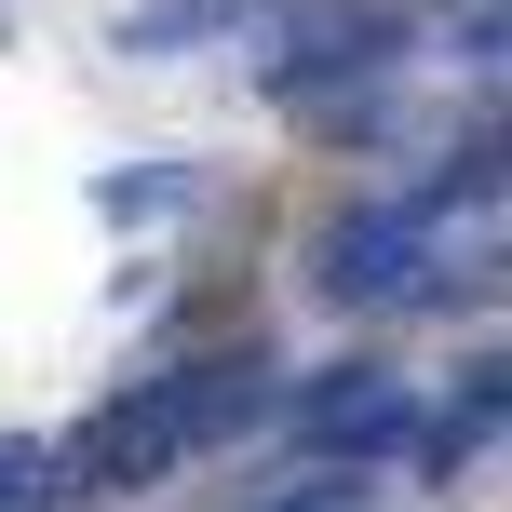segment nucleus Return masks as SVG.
<instances>
[{
	"label": "nucleus",
	"instance_id": "1",
	"mask_svg": "<svg viewBox=\"0 0 512 512\" xmlns=\"http://www.w3.org/2000/svg\"><path fill=\"white\" fill-rule=\"evenodd\" d=\"M270 405H283V351L270 337H230V351L149 364L135 391H108V405L54 445V472H68V499H149V486H176L189 459L270 432Z\"/></svg>",
	"mask_w": 512,
	"mask_h": 512
},
{
	"label": "nucleus",
	"instance_id": "2",
	"mask_svg": "<svg viewBox=\"0 0 512 512\" xmlns=\"http://www.w3.org/2000/svg\"><path fill=\"white\" fill-rule=\"evenodd\" d=\"M405 54H418L405 0H297V14L270 27V54H256V95H270L283 122H310L324 149H378Z\"/></svg>",
	"mask_w": 512,
	"mask_h": 512
},
{
	"label": "nucleus",
	"instance_id": "3",
	"mask_svg": "<svg viewBox=\"0 0 512 512\" xmlns=\"http://www.w3.org/2000/svg\"><path fill=\"white\" fill-rule=\"evenodd\" d=\"M283 432H297V472H378V459H405V432H418V391L391 378V364H324L310 391H283Z\"/></svg>",
	"mask_w": 512,
	"mask_h": 512
},
{
	"label": "nucleus",
	"instance_id": "4",
	"mask_svg": "<svg viewBox=\"0 0 512 512\" xmlns=\"http://www.w3.org/2000/svg\"><path fill=\"white\" fill-rule=\"evenodd\" d=\"M432 243H445V216L418 203V189H405V203H364V216H337V230L310 243V297L351 310V324H364V310H405L418 270H432Z\"/></svg>",
	"mask_w": 512,
	"mask_h": 512
},
{
	"label": "nucleus",
	"instance_id": "5",
	"mask_svg": "<svg viewBox=\"0 0 512 512\" xmlns=\"http://www.w3.org/2000/svg\"><path fill=\"white\" fill-rule=\"evenodd\" d=\"M499 405H512V364H499V337H486V351L459 364V391H445V405L405 432L418 486H459V472H486V459H499Z\"/></svg>",
	"mask_w": 512,
	"mask_h": 512
},
{
	"label": "nucleus",
	"instance_id": "6",
	"mask_svg": "<svg viewBox=\"0 0 512 512\" xmlns=\"http://www.w3.org/2000/svg\"><path fill=\"white\" fill-rule=\"evenodd\" d=\"M297 0H135L122 54H203V41H270Z\"/></svg>",
	"mask_w": 512,
	"mask_h": 512
},
{
	"label": "nucleus",
	"instance_id": "7",
	"mask_svg": "<svg viewBox=\"0 0 512 512\" xmlns=\"http://www.w3.org/2000/svg\"><path fill=\"white\" fill-rule=\"evenodd\" d=\"M216 203V162H122V176H95V216L108 230H149V216H203Z\"/></svg>",
	"mask_w": 512,
	"mask_h": 512
},
{
	"label": "nucleus",
	"instance_id": "8",
	"mask_svg": "<svg viewBox=\"0 0 512 512\" xmlns=\"http://www.w3.org/2000/svg\"><path fill=\"white\" fill-rule=\"evenodd\" d=\"M418 203H432V216H486L499 203V108H472V135L418 176Z\"/></svg>",
	"mask_w": 512,
	"mask_h": 512
},
{
	"label": "nucleus",
	"instance_id": "9",
	"mask_svg": "<svg viewBox=\"0 0 512 512\" xmlns=\"http://www.w3.org/2000/svg\"><path fill=\"white\" fill-rule=\"evenodd\" d=\"M0 512H68V472H54V432H0Z\"/></svg>",
	"mask_w": 512,
	"mask_h": 512
},
{
	"label": "nucleus",
	"instance_id": "10",
	"mask_svg": "<svg viewBox=\"0 0 512 512\" xmlns=\"http://www.w3.org/2000/svg\"><path fill=\"white\" fill-rule=\"evenodd\" d=\"M256 512H391V499H378V472H283Z\"/></svg>",
	"mask_w": 512,
	"mask_h": 512
}]
</instances>
